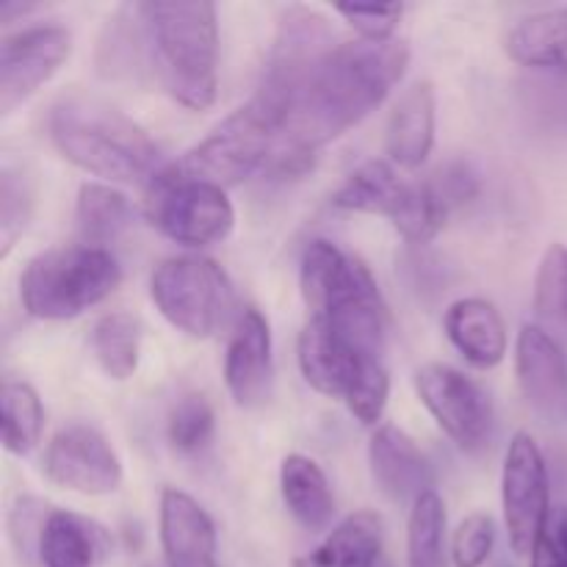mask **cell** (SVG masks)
<instances>
[{"mask_svg": "<svg viewBox=\"0 0 567 567\" xmlns=\"http://www.w3.org/2000/svg\"><path fill=\"white\" fill-rule=\"evenodd\" d=\"M391 399V374L382 358H365L347 393V408L363 426H380Z\"/></svg>", "mask_w": 567, "mask_h": 567, "instance_id": "cell-32", "label": "cell"}, {"mask_svg": "<svg viewBox=\"0 0 567 567\" xmlns=\"http://www.w3.org/2000/svg\"><path fill=\"white\" fill-rule=\"evenodd\" d=\"M153 83L188 111L216 103L219 17L210 0H144Z\"/></svg>", "mask_w": 567, "mask_h": 567, "instance_id": "cell-3", "label": "cell"}, {"mask_svg": "<svg viewBox=\"0 0 567 567\" xmlns=\"http://www.w3.org/2000/svg\"><path fill=\"white\" fill-rule=\"evenodd\" d=\"M515 377L520 396L537 419L567 424V354L543 327H520L515 338Z\"/></svg>", "mask_w": 567, "mask_h": 567, "instance_id": "cell-13", "label": "cell"}, {"mask_svg": "<svg viewBox=\"0 0 567 567\" xmlns=\"http://www.w3.org/2000/svg\"><path fill=\"white\" fill-rule=\"evenodd\" d=\"M535 310L551 319H567V247L551 244L535 275Z\"/></svg>", "mask_w": 567, "mask_h": 567, "instance_id": "cell-33", "label": "cell"}, {"mask_svg": "<svg viewBox=\"0 0 567 567\" xmlns=\"http://www.w3.org/2000/svg\"><path fill=\"white\" fill-rule=\"evenodd\" d=\"M502 509L509 548L518 557H532L554 507L546 457L529 432H515L504 454Z\"/></svg>", "mask_w": 567, "mask_h": 567, "instance_id": "cell-9", "label": "cell"}, {"mask_svg": "<svg viewBox=\"0 0 567 567\" xmlns=\"http://www.w3.org/2000/svg\"><path fill=\"white\" fill-rule=\"evenodd\" d=\"M404 42H338L299 75L282 83H260L258 94L280 116V142L271 158V175H297L313 164V155L343 136L382 105L408 70Z\"/></svg>", "mask_w": 567, "mask_h": 567, "instance_id": "cell-1", "label": "cell"}, {"mask_svg": "<svg viewBox=\"0 0 567 567\" xmlns=\"http://www.w3.org/2000/svg\"><path fill=\"white\" fill-rule=\"evenodd\" d=\"M55 153L109 183H150L158 172V144L136 120L92 94H64L48 114Z\"/></svg>", "mask_w": 567, "mask_h": 567, "instance_id": "cell-2", "label": "cell"}, {"mask_svg": "<svg viewBox=\"0 0 567 567\" xmlns=\"http://www.w3.org/2000/svg\"><path fill=\"white\" fill-rule=\"evenodd\" d=\"M37 175L22 164L0 166V258H9L37 210Z\"/></svg>", "mask_w": 567, "mask_h": 567, "instance_id": "cell-29", "label": "cell"}, {"mask_svg": "<svg viewBox=\"0 0 567 567\" xmlns=\"http://www.w3.org/2000/svg\"><path fill=\"white\" fill-rule=\"evenodd\" d=\"M44 476L78 496H111L122 487L125 468L109 437L89 424H66L50 437Z\"/></svg>", "mask_w": 567, "mask_h": 567, "instance_id": "cell-11", "label": "cell"}, {"mask_svg": "<svg viewBox=\"0 0 567 567\" xmlns=\"http://www.w3.org/2000/svg\"><path fill=\"white\" fill-rule=\"evenodd\" d=\"M532 567H567V507H557L529 557Z\"/></svg>", "mask_w": 567, "mask_h": 567, "instance_id": "cell-37", "label": "cell"}, {"mask_svg": "<svg viewBox=\"0 0 567 567\" xmlns=\"http://www.w3.org/2000/svg\"><path fill=\"white\" fill-rule=\"evenodd\" d=\"M144 219L175 244L203 249L230 236L236 208L225 188L177 175L166 164L144 186Z\"/></svg>", "mask_w": 567, "mask_h": 567, "instance_id": "cell-8", "label": "cell"}, {"mask_svg": "<svg viewBox=\"0 0 567 567\" xmlns=\"http://www.w3.org/2000/svg\"><path fill=\"white\" fill-rule=\"evenodd\" d=\"M92 354L109 380L127 382L142 360V321L127 310L105 313L92 330Z\"/></svg>", "mask_w": 567, "mask_h": 567, "instance_id": "cell-27", "label": "cell"}, {"mask_svg": "<svg viewBox=\"0 0 567 567\" xmlns=\"http://www.w3.org/2000/svg\"><path fill=\"white\" fill-rule=\"evenodd\" d=\"M496 546V524L487 513H471L460 520L452 537L454 567H482L491 559Z\"/></svg>", "mask_w": 567, "mask_h": 567, "instance_id": "cell-34", "label": "cell"}, {"mask_svg": "<svg viewBox=\"0 0 567 567\" xmlns=\"http://www.w3.org/2000/svg\"><path fill=\"white\" fill-rule=\"evenodd\" d=\"M443 330L452 347L474 369L491 371L504 363L509 349L507 324L491 299L463 297L449 305L443 316Z\"/></svg>", "mask_w": 567, "mask_h": 567, "instance_id": "cell-20", "label": "cell"}, {"mask_svg": "<svg viewBox=\"0 0 567 567\" xmlns=\"http://www.w3.org/2000/svg\"><path fill=\"white\" fill-rule=\"evenodd\" d=\"M72 55V33L61 25H31L0 42V114L11 116Z\"/></svg>", "mask_w": 567, "mask_h": 567, "instance_id": "cell-12", "label": "cell"}, {"mask_svg": "<svg viewBox=\"0 0 567 567\" xmlns=\"http://www.w3.org/2000/svg\"><path fill=\"white\" fill-rule=\"evenodd\" d=\"M365 358L369 354H360L330 321L313 316L297 338V363L302 380L321 396L347 399Z\"/></svg>", "mask_w": 567, "mask_h": 567, "instance_id": "cell-18", "label": "cell"}, {"mask_svg": "<svg viewBox=\"0 0 567 567\" xmlns=\"http://www.w3.org/2000/svg\"><path fill=\"white\" fill-rule=\"evenodd\" d=\"M382 551V518L371 509L347 515L297 567H374Z\"/></svg>", "mask_w": 567, "mask_h": 567, "instance_id": "cell-25", "label": "cell"}, {"mask_svg": "<svg viewBox=\"0 0 567 567\" xmlns=\"http://www.w3.org/2000/svg\"><path fill=\"white\" fill-rule=\"evenodd\" d=\"M111 540L103 526L70 509L50 507L39 532L37 557L42 567H97L109 557Z\"/></svg>", "mask_w": 567, "mask_h": 567, "instance_id": "cell-22", "label": "cell"}, {"mask_svg": "<svg viewBox=\"0 0 567 567\" xmlns=\"http://www.w3.org/2000/svg\"><path fill=\"white\" fill-rule=\"evenodd\" d=\"M443 543H446V504L435 491H430L410 507L408 567H441Z\"/></svg>", "mask_w": 567, "mask_h": 567, "instance_id": "cell-30", "label": "cell"}, {"mask_svg": "<svg viewBox=\"0 0 567 567\" xmlns=\"http://www.w3.org/2000/svg\"><path fill=\"white\" fill-rule=\"evenodd\" d=\"M225 385L238 408H255L269 396L271 327L258 308H244L225 352Z\"/></svg>", "mask_w": 567, "mask_h": 567, "instance_id": "cell-16", "label": "cell"}, {"mask_svg": "<svg viewBox=\"0 0 567 567\" xmlns=\"http://www.w3.org/2000/svg\"><path fill=\"white\" fill-rule=\"evenodd\" d=\"M332 208L347 214L385 216L408 241L426 244L446 225V210L432 197L426 181H408L399 166L371 158L349 172L332 194Z\"/></svg>", "mask_w": 567, "mask_h": 567, "instance_id": "cell-6", "label": "cell"}, {"mask_svg": "<svg viewBox=\"0 0 567 567\" xmlns=\"http://www.w3.org/2000/svg\"><path fill=\"white\" fill-rule=\"evenodd\" d=\"M369 471L382 496L415 504L432 491V465L419 443L393 424H380L369 443Z\"/></svg>", "mask_w": 567, "mask_h": 567, "instance_id": "cell-17", "label": "cell"}, {"mask_svg": "<svg viewBox=\"0 0 567 567\" xmlns=\"http://www.w3.org/2000/svg\"><path fill=\"white\" fill-rule=\"evenodd\" d=\"M426 186H430L432 197H435L437 203H441V208L449 214L452 208L468 203V199H474L476 194H480L482 175L471 161L460 158L449 161L441 169L432 172V175L426 177Z\"/></svg>", "mask_w": 567, "mask_h": 567, "instance_id": "cell-35", "label": "cell"}, {"mask_svg": "<svg viewBox=\"0 0 567 567\" xmlns=\"http://www.w3.org/2000/svg\"><path fill=\"white\" fill-rule=\"evenodd\" d=\"M216 432V415L203 393H186L177 399L166 421V437L177 454H199L210 446Z\"/></svg>", "mask_w": 567, "mask_h": 567, "instance_id": "cell-31", "label": "cell"}, {"mask_svg": "<svg viewBox=\"0 0 567 567\" xmlns=\"http://www.w3.org/2000/svg\"><path fill=\"white\" fill-rule=\"evenodd\" d=\"M150 299L188 338H210L236 302L227 271L208 255H172L150 275Z\"/></svg>", "mask_w": 567, "mask_h": 567, "instance_id": "cell-7", "label": "cell"}, {"mask_svg": "<svg viewBox=\"0 0 567 567\" xmlns=\"http://www.w3.org/2000/svg\"><path fill=\"white\" fill-rule=\"evenodd\" d=\"M158 537L166 567H219V535L208 509L177 487L158 502Z\"/></svg>", "mask_w": 567, "mask_h": 567, "instance_id": "cell-15", "label": "cell"}, {"mask_svg": "<svg viewBox=\"0 0 567 567\" xmlns=\"http://www.w3.org/2000/svg\"><path fill=\"white\" fill-rule=\"evenodd\" d=\"M122 266L105 247L72 244L33 255L20 271V299L28 316L66 321L105 302L120 288Z\"/></svg>", "mask_w": 567, "mask_h": 567, "instance_id": "cell-4", "label": "cell"}, {"mask_svg": "<svg viewBox=\"0 0 567 567\" xmlns=\"http://www.w3.org/2000/svg\"><path fill=\"white\" fill-rule=\"evenodd\" d=\"M97 72L111 81L153 83L147 22L142 3L120 6L97 39Z\"/></svg>", "mask_w": 567, "mask_h": 567, "instance_id": "cell-21", "label": "cell"}, {"mask_svg": "<svg viewBox=\"0 0 567 567\" xmlns=\"http://www.w3.org/2000/svg\"><path fill=\"white\" fill-rule=\"evenodd\" d=\"M133 225V205L111 183H83L75 199V227L83 244L103 247Z\"/></svg>", "mask_w": 567, "mask_h": 567, "instance_id": "cell-26", "label": "cell"}, {"mask_svg": "<svg viewBox=\"0 0 567 567\" xmlns=\"http://www.w3.org/2000/svg\"><path fill=\"white\" fill-rule=\"evenodd\" d=\"M280 493L286 509L302 529L324 532L336 518L330 480L308 454H288L280 465Z\"/></svg>", "mask_w": 567, "mask_h": 567, "instance_id": "cell-23", "label": "cell"}, {"mask_svg": "<svg viewBox=\"0 0 567 567\" xmlns=\"http://www.w3.org/2000/svg\"><path fill=\"white\" fill-rule=\"evenodd\" d=\"M0 408H3V449L14 457H25L42 441V399L28 382L6 380L0 388Z\"/></svg>", "mask_w": 567, "mask_h": 567, "instance_id": "cell-28", "label": "cell"}, {"mask_svg": "<svg viewBox=\"0 0 567 567\" xmlns=\"http://www.w3.org/2000/svg\"><path fill=\"white\" fill-rule=\"evenodd\" d=\"M504 48L518 64L567 75V6L518 20L504 39Z\"/></svg>", "mask_w": 567, "mask_h": 567, "instance_id": "cell-24", "label": "cell"}, {"mask_svg": "<svg viewBox=\"0 0 567 567\" xmlns=\"http://www.w3.org/2000/svg\"><path fill=\"white\" fill-rule=\"evenodd\" d=\"M277 142H280V116L269 100L255 94L169 166L177 175L214 183L227 192L230 186L269 169Z\"/></svg>", "mask_w": 567, "mask_h": 567, "instance_id": "cell-5", "label": "cell"}, {"mask_svg": "<svg viewBox=\"0 0 567 567\" xmlns=\"http://www.w3.org/2000/svg\"><path fill=\"white\" fill-rule=\"evenodd\" d=\"M415 393L454 446L463 452L485 446L493 430V408L468 374L446 363H426L415 371Z\"/></svg>", "mask_w": 567, "mask_h": 567, "instance_id": "cell-10", "label": "cell"}, {"mask_svg": "<svg viewBox=\"0 0 567 567\" xmlns=\"http://www.w3.org/2000/svg\"><path fill=\"white\" fill-rule=\"evenodd\" d=\"M437 97L430 81H415L399 94L385 125L388 161L399 169H419L435 147Z\"/></svg>", "mask_w": 567, "mask_h": 567, "instance_id": "cell-19", "label": "cell"}, {"mask_svg": "<svg viewBox=\"0 0 567 567\" xmlns=\"http://www.w3.org/2000/svg\"><path fill=\"white\" fill-rule=\"evenodd\" d=\"M336 11L358 31V39L365 42H393V33L404 17L402 3H341L336 6Z\"/></svg>", "mask_w": 567, "mask_h": 567, "instance_id": "cell-36", "label": "cell"}, {"mask_svg": "<svg viewBox=\"0 0 567 567\" xmlns=\"http://www.w3.org/2000/svg\"><path fill=\"white\" fill-rule=\"evenodd\" d=\"M33 9H37L33 3H14V0H6V3H0V20H3V25H9L11 14L25 17L28 11H33Z\"/></svg>", "mask_w": 567, "mask_h": 567, "instance_id": "cell-38", "label": "cell"}, {"mask_svg": "<svg viewBox=\"0 0 567 567\" xmlns=\"http://www.w3.org/2000/svg\"><path fill=\"white\" fill-rule=\"evenodd\" d=\"M374 275L360 258L343 252L338 244L316 238L305 247L299 264V291L313 319H327L341 305L371 286Z\"/></svg>", "mask_w": 567, "mask_h": 567, "instance_id": "cell-14", "label": "cell"}]
</instances>
